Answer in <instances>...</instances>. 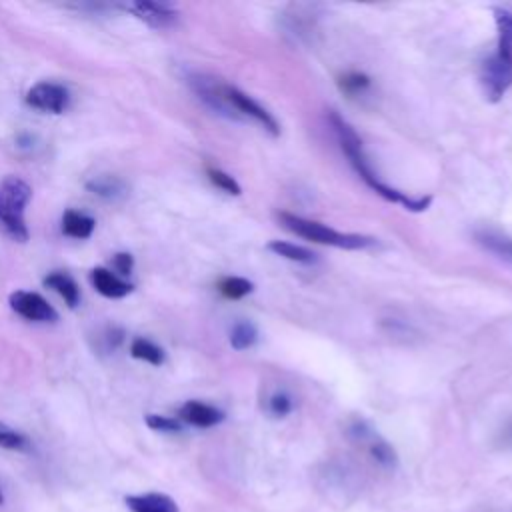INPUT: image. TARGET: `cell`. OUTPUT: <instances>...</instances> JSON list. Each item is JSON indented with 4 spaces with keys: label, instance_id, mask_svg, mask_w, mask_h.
<instances>
[{
    "label": "cell",
    "instance_id": "7a4b0ae2",
    "mask_svg": "<svg viewBox=\"0 0 512 512\" xmlns=\"http://www.w3.org/2000/svg\"><path fill=\"white\" fill-rule=\"evenodd\" d=\"M278 220L282 222V226L286 230H290L296 236H302L306 240L318 242V244H328V246L346 248V250H364V248H370L376 244V240L370 236L344 234L334 228H328L326 224H320L316 220H306V218L290 214V212H280Z\"/></svg>",
    "mask_w": 512,
    "mask_h": 512
},
{
    "label": "cell",
    "instance_id": "7402d4cb",
    "mask_svg": "<svg viewBox=\"0 0 512 512\" xmlns=\"http://www.w3.org/2000/svg\"><path fill=\"white\" fill-rule=\"evenodd\" d=\"M338 86L348 96H358L370 86V78L362 72H348L338 80Z\"/></svg>",
    "mask_w": 512,
    "mask_h": 512
},
{
    "label": "cell",
    "instance_id": "d4e9b609",
    "mask_svg": "<svg viewBox=\"0 0 512 512\" xmlns=\"http://www.w3.org/2000/svg\"><path fill=\"white\" fill-rule=\"evenodd\" d=\"M146 426L156 430V432H180L182 422L170 416H160V414H148L146 416Z\"/></svg>",
    "mask_w": 512,
    "mask_h": 512
},
{
    "label": "cell",
    "instance_id": "44dd1931",
    "mask_svg": "<svg viewBox=\"0 0 512 512\" xmlns=\"http://www.w3.org/2000/svg\"><path fill=\"white\" fill-rule=\"evenodd\" d=\"M478 242L488 248L490 252H496L500 256H506V258H512V240L510 238H504V236H496L492 232H480L478 236Z\"/></svg>",
    "mask_w": 512,
    "mask_h": 512
},
{
    "label": "cell",
    "instance_id": "e0dca14e",
    "mask_svg": "<svg viewBox=\"0 0 512 512\" xmlns=\"http://www.w3.org/2000/svg\"><path fill=\"white\" fill-rule=\"evenodd\" d=\"M268 250L278 254V256H282V258H286V260L298 262V264H314L316 262V254L314 252H310L308 248L284 242V240L268 242Z\"/></svg>",
    "mask_w": 512,
    "mask_h": 512
},
{
    "label": "cell",
    "instance_id": "cb8c5ba5",
    "mask_svg": "<svg viewBox=\"0 0 512 512\" xmlns=\"http://www.w3.org/2000/svg\"><path fill=\"white\" fill-rule=\"evenodd\" d=\"M0 448L26 450L28 448V438L24 434H20L18 430L10 428L8 424L0 422Z\"/></svg>",
    "mask_w": 512,
    "mask_h": 512
},
{
    "label": "cell",
    "instance_id": "7c38bea8",
    "mask_svg": "<svg viewBox=\"0 0 512 512\" xmlns=\"http://www.w3.org/2000/svg\"><path fill=\"white\" fill-rule=\"evenodd\" d=\"M90 282L96 288V292H100L106 298H124L132 292V284L120 280L112 270L102 266L90 272Z\"/></svg>",
    "mask_w": 512,
    "mask_h": 512
},
{
    "label": "cell",
    "instance_id": "4316f807",
    "mask_svg": "<svg viewBox=\"0 0 512 512\" xmlns=\"http://www.w3.org/2000/svg\"><path fill=\"white\" fill-rule=\"evenodd\" d=\"M112 268H114L118 274L128 276V274L132 272V268H134V258H132V254H128V252H118V254H114V256H112Z\"/></svg>",
    "mask_w": 512,
    "mask_h": 512
},
{
    "label": "cell",
    "instance_id": "ac0fdd59",
    "mask_svg": "<svg viewBox=\"0 0 512 512\" xmlns=\"http://www.w3.org/2000/svg\"><path fill=\"white\" fill-rule=\"evenodd\" d=\"M130 354L152 366H160L164 362V350L146 338H134L130 344Z\"/></svg>",
    "mask_w": 512,
    "mask_h": 512
},
{
    "label": "cell",
    "instance_id": "5bb4252c",
    "mask_svg": "<svg viewBox=\"0 0 512 512\" xmlns=\"http://www.w3.org/2000/svg\"><path fill=\"white\" fill-rule=\"evenodd\" d=\"M94 226L96 222L88 214H82L76 210H66L62 214V232L70 238H78V240L90 238L94 232Z\"/></svg>",
    "mask_w": 512,
    "mask_h": 512
},
{
    "label": "cell",
    "instance_id": "6da1fadb",
    "mask_svg": "<svg viewBox=\"0 0 512 512\" xmlns=\"http://www.w3.org/2000/svg\"><path fill=\"white\" fill-rule=\"evenodd\" d=\"M328 120H330V126H332V130H334V134H336V138H338V142H340V148H342V152L346 154L350 166L356 170V174H358L378 196H382V198L388 200V202L402 204L406 210H412V212H424V210L430 206V202H432L430 196L410 198V196H406L404 192H400V190L388 186L386 182H382V180L378 178V174L374 172V168L370 166V162H368V158H366V154H364V148H362V140L358 138V134L354 132V128H352L342 116H338L336 112H330V114H328Z\"/></svg>",
    "mask_w": 512,
    "mask_h": 512
},
{
    "label": "cell",
    "instance_id": "484cf974",
    "mask_svg": "<svg viewBox=\"0 0 512 512\" xmlns=\"http://www.w3.org/2000/svg\"><path fill=\"white\" fill-rule=\"evenodd\" d=\"M268 410H270V414H274V416H278V418L286 416V414L292 410V400H290V396H288L286 392H276V394H272L270 400H268Z\"/></svg>",
    "mask_w": 512,
    "mask_h": 512
},
{
    "label": "cell",
    "instance_id": "2e32d148",
    "mask_svg": "<svg viewBox=\"0 0 512 512\" xmlns=\"http://www.w3.org/2000/svg\"><path fill=\"white\" fill-rule=\"evenodd\" d=\"M86 188L100 196V198H106V200H118V198H124L126 196V184L116 178V176H94L92 180L86 182Z\"/></svg>",
    "mask_w": 512,
    "mask_h": 512
},
{
    "label": "cell",
    "instance_id": "52a82bcc",
    "mask_svg": "<svg viewBox=\"0 0 512 512\" xmlns=\"http://www.w3.org/2000/svg\"><path fill=\"white\" fill-rule=\"evenodd\" d=\"M26 104L42 112L60 114L70 106V92L56 82H38L26 92Z\"/></svg>",
    "mask_w": 512,
    "mask_h": 512
},
{
    "label": "cell",
    "instance_id": "30bf717a",
    "mask_svg": "<svg viewBox=\"0 0 512 512\" xmlns=\"http://www.w3.org/2000/svg\"><path fill=\"white\" fill-rule=\"evenodd\" d=\"M178 416L182 422L196 426V428H212L224 420V412L218 410L216 406L198 402V400H188L180 406Z\"/></svg>",
    "mask_w": 512,
    "mask_h": 512
},
{
    "label": "cell",
    "instance_id": "ba28073f",
    "mask_svg": "<svg viewBox=\"0 0 512 512\" xmlns=\"http://www.w3.org/2000/svg\"><path fill=\"white\" fill-rule=\"evenodd\" d=\"M10 308L20 314L26 320L32 322H56L58 312L52 304H48L46 298H42L36 292L28 290H16L10 294Z\"/></svg>",
    "mask_w": 512,
    "mask_h": 512
},
{
    "label": "cell",
    "instance_id": "603a6c76",
    "mask_svg": "<svg viewBox=\"0 0 512 512\" xmlns=\"http://www.w3.org/2000/svg\"><path fill=\"white\" fill-rule=\"evenodd\" d=\"M206 174H208L210 182H212L216 188H220L222 192L232 194V196H238V194L242 192L240 184H238L230 174H226L224 170H220V168H208Z\"/></svg>",
    "mask_w": 512,
    "mask_h": 512
},
{
    "label": "cell",
    "instance_id": "3957f363",
    "mask_svg": "<svg viewBox=\"0 0 512 512\" xmlns=\"http://www.w3.org/2000/svg\"><path fill=\"white\" fill-rule=\"evenodd\" d=\"M32 198V188L18 176H6L0 182V224L18 242L28 240L24 210Z\"/></svg>",
    "mask_w": 512,
    "mask_h": 512
},
{
    "label": "cell",
    "instance_id": "8992f818",
    "mask_svg": "<svg viewBox=\"0 0 512 512\" xmlns=\"http://www.w3.org/2000/svg\"><path fill=\"white\" fill-rule=\"evenodd\" d=\"M482 88L490 102H498L512 86V60L494 54L482 66Z\"/></svg>",
    "mask_w": 512,
    "mask_h": 512
},
{
    "label": "cell",
    "instance_id": "8fae6325",
    "mask_svg": "<svg viewBox=\"0 0 512 512\" xmlns=\"http://www.w3.org/2000/svg\"><path fill=\"white\" fill-rule=\"evenodd\" d=\"M126 506L132 512H180L174 498L160 492H146V494H132L126 496Z\"/></svg>",
    "mask_w": 512,
    "mask_h": 512
},
{
    "label": "cell",
    "instance_id": "9a60e30c",
    "mask_svg": "<svg viewBox=\"0 0 512 512\" xmlns=\"http://www.w3.org/2000/svg\"><path fill=\"white\" fill-rule=\"evenodd\" d=\"M494 20L498 28V52L512 60V8H494Z\"/></svg>",
    "mask_w": 512,
    "mask_h": 512
},
{
    "label": "cell",
    "instance_id": "4fadbf2b",
    "mask_svg": "<svg viewBox=\"0 0 512 512\" xmlns=\"http://www.w3.org/2000/svg\"><path fill=\"white\" fill-rule=\"evenodd\" d=\"M44 286L52 288L60 298H64V302L70 308L78 306V302H80V288H78V284L74 282L72 276H68L64 272H52V274H48L44 278Z\"/></svg>",
    "mask_w": 512,
    "mask_h": 512
},
{
    "label": "cell",
    "instance_id": "83f0119b",
    "mask_svg": "<svg viewBox=\"0 0 512 512\" xmlns=\"http://www.w3.org/2000/svg\"><path fill=\"white\" fill-rule=\"evenodd\" d=\"M4 504V494H2V490H0V506Z\"/></svg>",
    "mask_w": 512,
    "mask_h": 512
},
{
    "label": "cell",
    "instance_id": "277c9868",
    "mask_svg": "<svg viewBox=\"0 0 512 512\" xmlns=\"http://www.w3.org/2000/svg\"><path fill=\"white\" fill-rule=\"evenodd\" d=\"M186 82L192 88V92L198 96V100H202V104L210 108L214 114H220L230 120H242L236 114V110L228 104L224 96V84H220L216 78L202 72H188Z\"/></svg>",
    "mask_w": 512,
    "mask_h": 512
},
{
    "label": "cell",
    "instance_id": "d6986e66",
    "mask_svg": "<svg viewBox=\"0 0 512 512\" xmlns=\"http://www.w3.org/2000/svg\"><path fill=\"white\" fill-rule=\"evenodd\" d=\"M258 340V330L252 322L248 320H242V322H236L230 330V346L234 350H246L250 346H254Z\"/></svg>",
    "mask_w": 512,
    "mask_h": 512
},
{
    "label": "cell",
    "instance_id": "5b68a950",
    "mask_svg": "<svg viewBox=\"0 0 512 512\" xmlns=\"http://www.w3.org/2000/svg\"><path fill=\"white\" fill-rule=\"evenodd\" d=\"M224 96L240 118H252L264 130H268L272 136L280 134V126H278L276 118L264 106H260L254 98H250L248 94H244L236 86H228V84H224Z\"/></svg>",
    "mask_w": 512,
    "mask_h": 512
},
{
    "label": "cell",
    "instance_id": "9c48e42d",
    "mask_svg": "<svg viewBox=\"0 0 512 512\" xmlns=\"http://www.w3.org/2000/svg\"><path fill=\"white\" fill-rule=\"evenodd\" d=\"M126 8L154 28H168L178 20V10L172 8L170 4H162V2L136 0V2L126 4Z\"/></svg>",
    "mask_w": 512,
    "mask_h": 512
},
{
    "label": "cell",
    "instance_id": "ffe728a7",
    "mask_svg": "<svg viewBox=\"0 0 512 512\" xmlns=\"http://www.w3.org/2000/svg\"><path fill=\"white\" fill-rule=\"evenodd\" d=\"M218 290L222 296L230 298V300H238L248 296L254 290V284L242 276H226L218 282Z\"/></svg>",
    "mask_w": 512,
    "mask_h": 512
}]
</instances>
